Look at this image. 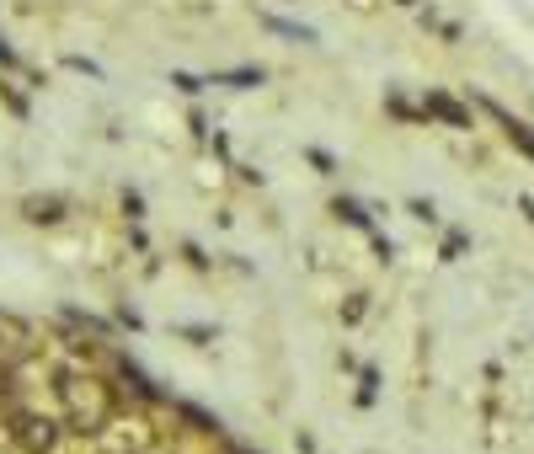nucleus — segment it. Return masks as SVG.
Listing matches in <instances>:
<instances>
[{
  "label": "nucleus",
  "instance_id": "6e6552de",
  "mask_svg": "<svg viewBox=\"0 0 534 454\" xmlns=\"http://www.w3.org/2000/svg\"><path fill=\"white\" fill-rule=\"evenodd\" d=\"M332 214L342 219V225H353V230H369V209L358 198H332Z\"/></svg>",
  "mask_w": 534,
  "mask_h": 454
},
{
  "label": "nucleus",
  "instance_id": "0eeeda50",
  "mask_svg": "<svg viewBox=\"0 0 534 454\" xmlns=\"http://www.w3.org/2000/svg\"><path fill=\"white\" fill-rule=\"evenodd\" d=\"M267 81V70L257 65H241V70H214L209 75V86H235V91H251V86H262Z\"/></svg>",
  "mask_w": 534,
  "mask_h": 454
},
{
  "label": "nucleus",
  "instance_id": "aec40b11",
  "mask_svg": "<svg viewBox=\"0 0 534 454\" xmlns=\"http://www.w3.org/2000/svg\"><path fill=\"white\" fill-rule=\"evenodd\" d=\"M396 6H417V0H396Z\"/></svg>",
  "mask_w": 534,
  "mask_h": 454
},
{
  "label": "nucleus",
  "instance_id": "f03ea898",
  "mask_svg": "<svg viewBox=\"0 0 534 454\" xmlns=\"http://www.w3.org/2000/svg\"><path fill=\"white\" fill-rule=\"evenodd\" d=\"M54 390H59V401L70 406V428L75 433H102V422H107V390L97 380H75V374L65 369Z\"/></svg>",
  "mask_w": 534,
  "mask_h": 454
},
{
  "label": "nucleus",
  "instance_id": "f3484780",
  "mask_svg": "<svg viewBox=\"0 0 534 454\" xmlns=\"http://www.w3.org/2000/svg\"><path fill=\"white\" fill-rule=\"evenodd\" d=\"M65 65H70V70H81V75H102V70H97V65H91V59H81V54H70V59H65Z\"/></svg>",
  "mask_w": 534,
  "mask_h": 454
},
{
  "label": "nucleus",
  "instance_id": "2eb2a0df",
  "mask_svg": "<svg viewBox=\"0 0 534 454\" xmlns=\"http://www.w3.org/2000/svg\"><path fill=\"white\" fill-rule=\"evenodd\" d=\"M385 107H390V113H396V118H417V107H412V102H401L396 91H390V97H385Z\"/></svg>",
  "mask_w": 534,
  "mask_h": 454
},
{
  "label": "nucleus",
  "instance_id": "1a4fd4ad",
  "mask_svg": "<svg viewBox=\"0 0 534 454\" xmlns=\"http://www.w3.org/2000/svg\"><path fill=\"white\" fill-rule=\"evenodd\" d=\"M177 412H182L187 422H193V428H198V433H219V417H209V412H198V406H187V401H182V406H177Z\"/></svg>",
  "mask_w": 534,
  "mask_h": 454
},
{
  "label": "nucleus",
  "instance_id": "423d86ee",
  "mask_svg": "<svg viewBox=\"0 0 534 454\" xmlns=\"http://www.w3.org/2000/svg\"><path fill=\"white\" fill-rule=\"evenodd\" d=\"M267 33H278V38H294V43H321V33L316 27H305V22H289V17H273V11H262L257 17Z\"/></svg>",
  "mask_w": 534,
  "mask_h": 454
},
{
  "label": "nucleus",
  "instance_id": "ddd939ff",
  "mask_svg": "<svg viewBox=\"0 0 534 454\" xmlns=\"http://www.w3.org/2000/svg\"><path fill=\"white\" fill-rule=\"evenodd\" d=\"M412 214L422 219V225H438V209H433L428 198H412Z\"/></svg>",
  "mask_w": 534,
  "mask_h": 454
},
{
  "label": "nucleus",
  "instance_id": "6ab92c4d",
  "mask_svg": "<svg viewBox=\"0 0 534 454\" xmlns=\"http://www.w3.org/2000/svg\"><path fill=\"white\" fill-rule=\"evenodd\" d=\"M518 209H524V214H529V225H534V198H518Z\"/></svg>",
  "mask_w": 534,
  "mask_h": 454
},
{
  "label": "nucleus",
  "instance_id": "4468645a",
  "mask_svg": "<svg viewBox=\"0 0 534 454\" xmlns=\"http://www.w3.org/2000/svg\"><path fill=\"white\" fill-rule=\"evenodd\" d=\"M374 385H380V374L364 369V390H358V406H374Z\"/></svg>",
  "mask_w": 534,
  "mask_h": 454
},
{
  "label": "nucleus",
  "instance_id": "dca6fc26",
  "mask_svg": "<svg viewBox=\"0 0 534 454\" xmlns=\"http://www.w3.org/2000/svg\"><path fill=\"white\" fill-rule=\"evenodd\" d=\"M310 155V166H321V171H337V161H332V155H326V150H305Z\"/></svg>",
  "mask_w": 534,
  "mask_h": 454
},
{
  "label": "nucleus",
  "instance_id": "39448f33",
  "mask_svg": "<svg viewBox=\"0 0 534 454\" xmlns=\"http://www.w3.org/2000/svg\"><path fill=\"white\" fill-rule=\"evenodd\" d=\"M22 219L27 225H59V219H65V198H54V193L22 198Z\"/></svg>",
  "mask_w": 534,
  "mask_h": 454
},
{
  "label": "nucleus",
  "instance_id": "9d476101",
  "mask_svg": "<svg viewBox=\"0 0 534 454\" xmlns=\"http://www.w3.org/2000/svg\"><path fill=\"white\" fill-rule=\"evenodd\" d=\"M171 86H177V91H187V97H198V91L209 86V81H198V75H187V70H171Z\"/></svg>",
  "mask_w": 534,
  "mask_h": 454
},
{
  "label": "nucleus",
  "instance_id": "f8f14e48",
  "mask_svg": "<svg viewBox=\"0 0 534 454\" xmlns=\"http://www.w3.org/2000/svg\"><path fill=\"white\" fill-rule=\"evenodd\" d=\"M0 97H6V102H11V113H17V118H27V102H22V91H17V86H11V81H0Z\"/></svg>",
  "mask_w": 534,
  "mask_h": 454
},
{
  "label": "nucleus",
  "instance_id": "7ed1b4c3",
  "mask_svg": "<svg viewBox=\"0 0 534 454\" xmlns=\"http://www.w3.org/2000/svg\"><path fill=\"white\" fill-rule=\"evenodd\" d=\"M422 118H438V123H449V129H476L470 107L454 102L449 91H428V97H422Z\"/></svg>",
  "mask_w": 534,
  "mask_h": 454
},
{
  "label": "nucleus",
  "instance_id": "a211bd4d",
  "mask_svg": "<svg viewBox=\"0 0 534 454\" xmlns=\"http://www.w3.org/2000/svg\"><path fill=\"white\" fill-rule=\"evenodd\" d=\"M0 65H6V70H11V65H17V54H11V49H6V38H0Z\"/></svg>",
  "mask_w": 534,
  "mask_h": 454
},
{
  "label": "nucleus",
  "instance_id": "20e7f679",
  "mask_svg": "<svg viewBox=\"0 0 534 454\" xmlns=\"http://www.w3.org/2000/svg\"><path fill=\"white\" fill-rule=\"evenodd\" d=\"M481 107H486V113H492V118L502 123V134H508V139H513V145H518V150H524V155H529V161H534V129H529V123H524V118H513V113H508V107H497L492 97H481Z\"/></svg>",
  "mask_w": 534,
  "mask_h": 454
},
{
  "label": "nucleus",
  "instance_id": "f257e3e1",
  "mask_svg": "<svg viewBox=\"0 0 534 454\" xmlns=\"http://www.w3.org/2000/svg\"><path fill=\"white\" fill-rule=\"evenodd\" d=\"M6 438L17 444V454H54L65 444V422L33 412V406H17V412H6Z\"/></svg>",
  "mask_w": 534,
  "mask_h": 454
},
{
  "label": "nucleus",
  "instance_id": "9b49d317",
  "mask_svg": "<svg viewBox=\"0 0 534 454\" xmlns=\"http://www.w3.org/2000/svg\"><path fill=\"white\" fill-rule=\"evenodd\" d=\"M364 310H369V300H364V294H353V300L342 305V321H348V326H358V321H364Z\"/></svg>",
  "mask_w": 534,
  "mask_h": 454
}]
</instances>
